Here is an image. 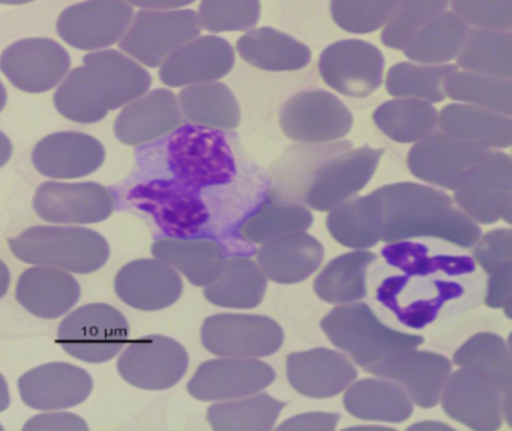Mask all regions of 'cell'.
Masks as SVG:
<instances>
[{
	"instance_id": "obj_1",
	"label": "cell",
	"mask_w": 512,
	"mask_h": 431,
	"mask_svg": "<svg viewBox=\"0 0 512 431\" xmlns=\"http://www.w3.org/2000/svg\"><path fill=\"white\" fill-rule=\"evenodd\" d=\"M383 151L352 143L293 146L272 170V197L325 212L359 193L373 178Z\"/></svg>"
},
{
	"instance_id": "obj_2",
	"label": "cell",
	"mask_w": 512,
	"mask_h": 431,
	"mask_svg": "<svg viewBox=\"0 0 512 431\" xmlns=\"http://www.w3.org/2000/svg\"><path fill=\"white\" fill-rule=\"evenodd\" d=\"M371 197L379 211L380 241L388 244L434 238L472 248L481 238L478 224L455 208L448 194L436 188L403 182L377 188Z\"/></svg>"
},
{
	"instance_id": "obj_3",
	"label": "cell",
	"mask_w": 512,
	"mask_h": 431,
	"mask_svg": "<svg viewBox=\"0 0 512 431\" xmlns=\"http://www.w3.org/2000/svg\"><path fill=\"white\" fill-rule=\"evenodd\" d=\"M151 83L148 71L128 56L113 50L92 53L68 74L56 92L55 106L70 121L95 124L145 95Z\"/></svg>"
},
{
	"instance_id": "obj_4",
	"label": "cell",
	"mask_w": 512,
	"mask_h": 431,
	"mask_svg": "<svg viewBox=\"0 0 512 431\" xmlns=\"http://www.w3.org/2000/svg\"><path fill=\"white\" fill-rule=\"evenodd\" d=\"M146 173L169 178L194 191L227 184L236 173L229 140L221 131L181 125L169 136L137 152Z\"/></svg>"
},
{
	"instance_id": "obj_5",
	"label": "cell",
	"mask_w": 512,
	"mask_h": 431,
	"mask_svg": "<svg viewBox=\"0 0 512 431\" xmlns=\"http://www.w3.org/2000/svg\"><path fill=\"white\" fill-rule=\"evenodd\" d=\"M17 259L76 274H91L106 265L110 247L106 238L83 227L35 226L8 241Z\"/></svg>"
},
{
	"instance_id": "obj_6",
	"label": "cell",
	"mask_w": 512,
	"mask_h": 431,
	"mask_svg": "<svg viewBox=\"0 0 512 431\" xmlns=\"http://www.w3.org/2000/svg\"><path fill=\"white\" fill-rule=\"evenodd\" d=\"M323 332L338 349L352 356L359 367L367 370L383 356L401 349L421 346L419 335L395 331L383 325L374 311L362 302L341 305L323 317Z\"/></svg>"
},
{
	"instance_id": "obj_7",
	"label": "cell",
	"mask_w": 512,
	"mask_h": 431,
	"mask_svg": "<svg viewBox=\"0 0 512 431\" xmlns=\"http://www.w3.org/2000/svg\"><path fill=\"white\" fill-rule=\"evenodd\" d=\"M130 338V326L112 305L89 304L68 314L58 329V343L68 355L89 364L115 358Z\"/></svg>"
},
{
	"instance_id": "obj_8",
	"label": "cell",
	"mask_w": 512,
	"mask_h": 431,
	"mask_svg": "<svg viewBox=\"0 0 512 431\" xmlns=\"http://www.w3.org/2000/svg\"><path fill=\"white\" fill-rule=\"evenodd\" d=\"M127 202L149 215L172 238L196 235L209 221V211L199 191L169 178H152L133 185L127 191Z\"/></svg>"
},
{
	"instance_id": "obj_9",
	"label": "cell",
	"mask_w": 512,
	"mask_h": 431,
	"mask_svg": "<svg viewBox=\"0 0 512 431\" xmlns=\"http://www.w3.org/2000/svg\"><path fill=\"white\" fill-rule=\"evenodd\" d=\"M199 16L190 10H146L131 20L121 49L146 67L157 68L185 44L200 37Z\"/></svg>"
},
{
	"instance_id": "obj_10",
	"label": "cell",
	"mask_w": 512,
	"mask_h": 431,
	"mask_svg": "<svg viewBox=\"0 0 512 431\" xmlns=\"http://www.w3.org/2000/svg\"><path fill=\"white\" fill-rule=\"evenodd\" d=\"M454 202L475 223L511 221L512 163L509 155L490 151L455 188Z\"/></svg>"
},
{
	"instance_id": "obj_11",
	"label": "cell",
	"mask_w": 512,
	"mask_h": 431,
	"mask_svg": "<svg viewBox=\"0 0 512 431\" xmlns=\"http://www.w3.org/2000/svg\"><path fill=\"white\" fill-rule=\"evenodd\" d=\"M284 332L271 317L256 314H217L202 326V343L223 358H262L278 352Z\"/></svg>"
},
{
	"instance_id": "obj_12",
	"label": "cell",
	"mask_w": 512,
	"mask_h": 431,
	"mask_svg": "<svg viewBox=\"0 0 512 431\" xmlns=\"http://www.w3.org/2000/svg\"><path fill=\"white\" fill-rule=\"evenodd\" d=\"M283 133L293 142L317 145L343 139L353 127V116L343 101L326 91L295 95L280 115Z\"/></svg>"
},
{
	"instance_id": "obj_13",
	"label": "cell",
	"mask_w": 512,
	"mask_h": 431,
	"mask_svg": "<svg viewBox=\"0 0 512 431\" xmlns=\"http://www.w3.org/2000/svg\"><path fill=\"white\" fill-rule=\"evenodd\" d=\"M385 58L373 44L343 40L323 50L319 71L329 88L350 98H365L383 82Z\"/></svg>"
},
{
	"instance_id": "obj_14",
	"label": "cell",
	"mask_w": 512,
	"mask_h": 431,
	"mask_svg": "<svg viewBox=\"0 0 512 431\" xmlns=\"http://www.w3.org/2000/svg\"><path fill=\"white\" fill-rule=\"evenodd\" d=\"M187 368V350L164 335H149L131 341L118 361L122 379L148 391L172 388L185 376Z\"/></svg>"
},
{
	"instance_id": "obj_15",
	"label": "cell",
	"mask_w": 512,
	"mask_h": 431,
	"mask_svg": "<svg viewBox=\"0 0 512 431\" xmlns=\"http://www.w3.org/2000/svg\"><path fill=\"white\" fill-rule=\"evenodd\" d=\"M133 20L125 0H86L73 5L59 17L62 40L79 50H100L124 37Z\"/></svg>"
},
{
	"instance_id": "obj_16",
	"label": "cell",
	"mask_w": 512,
	"mask_h": 431,
	"mask_svg": "<svg viewBox=\"0 0 512 431\" xmlns=\"http://www.w3.org/2000/svg\"><path fill=\"white\" fill-rule=\"evenodd\" d=\"M451 370V361L445 356L413 347L389 353L365 371L400 383L413 403L430 409L439 403Z\"/></svg>"
},
{
	"instance_id": "obj_17",
	"label": "cell",
	"mask_w": 512,
	"mask_h": 431,
	"mask_svg": "<svg viewBox=\"0 0 512 431\" xmlns=\"http://www.w3.org/2000/svg\"><path fill=\"white\" fill-rule=\"evenodd\" d=\"M115 206L109 188L95 182H46L34 197L35 212L49 223H101L115 212Z\"/></svg>"
},
{
	"instance_id": "obj_18",
	"label": "cell",
	"mask_w": 512,
	"mask_h": 431,
	"mask_svg": "<svg viewBox=\"0 0 512 431\" xmlns=\"http://www.w3.org/2000/svg\"><path fill=\"white\" fill-rule=\"evenodd\" d=\"M67 50L52 40L32 38L14 43L0 56V70L20 91L40 94L56 88L70 70Z\"/></svg>"
},
{
	"instance_id": "obj_19",
	"label": "cell",
	"mask_w": 512,
	"mask_h": 431,
	"mask_svg": "<svg viewBox=\"0 0 512 431\" xmlns=\"http://www.w3.org/2000/svg\"><path fill=\"white\" fill-rule=\"evenodd\" d=\"M488 151L448 134L431 133L410 149L407 166L421 181L454 191Z\"/></svg>"
},
{
	"instance_id": "obj_20",
	"label": "cell",
	"mask_w": 512,
	"mask_h": 431,
	"mask_svg": "<svg viewBox=\"0 0 512 431\" xmlns=\"http://www.w3.org/2000/svg\"><path fill=\"white\" fill-rule=\"evenodd\" d=\"M274 380V368L257 359H214L197 368L188 392L200 401H226L257 394Z\"/></svg>"
},
{
	"instance_id": "obj_21",
	"label": "cell",
	"mask_w": 512,
	"mask_h": 431,
	"mask_svg": "<svg viewBox=\"0 0 512 431\" xmlns=\"http://www.w3.org/2000/svg\"><path fill=\"white\" fill-rule=\"evenodd\" d=\"M440 397L446 415L472 430L502 427V392L475 371L461 368L449 374Z\"/></svg>"
},
{
	"instance_id": "obj_22",
	"label": "cell",
	"mask_w": 512,
	"mask_h": 431,
	"mask_svg": "<svg viewBox=\"0 0 512 431\" xmlns=\"http://www.w3.org/2000/svg\"><path fill=\"white\" fill-rule=\"evenodd\" d=\"M92 388L91 374L67 362L40 365L19 379L23 403L38 410L70 409L88 400Z\"/></svg>"
},
{
	"instance_id": "obj_23",
	"label": "cell",
	"mask_w": 512,
	"mask_h": 431,
	"mask_svg": "<svg viewBox=\"0 0 512 431\" xmlns=\"http://www.w3.org/2000/svg\"><path fill=\"white\" fill-rule=\"evenodd\" d=\"M235 65V50L220 37H197L176 50L161 65L160 79L172 88L223 79Z\"/></svg>"
},
{
	"instance_id": "obj_24",
	"label": "cell",
	"mask_w": 512,
	"mask_h": 431,
	"mask_svg": "<svg viewBox=\"0 0 512 431\" xmlns=\"http://www.w3.org/2000/svg\"><path fill=\"white\" fill-rule=\"evenodd\" d=\"M116 295L142 311L170 307L181 298L184 283L175 268L155 259H140L125 265L116 275Z\"/></svg>"
},
{
	"instance_id": "obj_25",
	"label": "cell",
	"mask_w": 512,
	"mask_h": 431,
	"mask_svg": "<svg viewBox=\"0 0 512 431\" xmlns=\"http://www.w3.org/2000/svg\"><path fill=\"white\" fill-rule=\"evenodd\" d=\"M182 118L176 95L167 89H157L131 101L119 113L115 134L124 145H149L178 130Z\"/></svg>"
},
{
	"instance_id": "obj_26",
	"label": "cell",
	"mask_w": 512,
	"mask_h": 431,
	"mask_svg": "<svg viewBox=\"0 0 512 431\" xmlns=\"http://www.w3.org/2000/svg\"><path fill=\"white\" fill-rule=\"evenodd\" d=\"M106 158L95 137L65 131L46 137L35 146L32 161L41 175L52 179H77L92 175Z\"/></svg>"
},
{
	"instance_id": "obj_27",
	"label": "cell",
	"mask_w": 512,
	"mask_h": 431,
	"mask_svg": "<svg viewBox=\"0 0 512 431\" xmlns=\"http://www.w3.org/2000/svg\"><path fill=\"white\" fill-rule=\"evenodd\" d=\"M287 377L299 394L331 398L349 388L358 371L343 353L320 347L287 356Z\"/></svg>"
},
{
	"instance_id": "obj_28",
	"label": "cell",
	"mask_w": 512,
	"mask_h": 431,
	"mask_svg": "<svg viewBox=\"0 0 512 431\" xmlns=\"http://www.w3.org/2000/svg\"><path fill=\"white\" fill-rule=\"evenodd\" d=\"M256 256L266 278L278 284H295L320 268L325 251L314 236L295 232L265 242Z\"/></svg>"
},
{
	"instance_id": "obj_29",
	"label": "cell",
	"mask_w": 512,
	"mask_h": 431,
	"mask_svg": "<svg viewBox=\"0 0 512 431\" xmlns=\"http://www.w3.org/2000/svg\"><path fill=\"white\" fill-rule=\"evenodd\" d=\"M16 296L20 305L34 316L58 319L79 302L80 286L64 269L41 265L23 272Z\"/></svg>"
},
{
	"instance_id": "obj_30",
	"label": "cell",
	"mask_w": 512,
	"mask_h": 431,
	"mask_svg": "<svg viewBox=\"0 0 512 431\" xmlns=\"http://www.w3.org/2000/svg\"><path fill=\"white\" fill-rule=\"evenodd\" d=\"M440 133L485 149L512 145L511 116L469 104H449L437 115Z\"/></svg>"
},
{
	"instance_id": "obj_31",
	"label": "cell",
	"mask_w": 512,
	"mask_h": 431,
	"mask_svg": "<svg viewBox=\"0 0 512 431\" xmlns=\"http://www.w3.org/2000/svg\"><path fill=\"white\" fill-rule=\"evenodd\" d=\"M152 256L178 269L199 287L217 280L226 262L223 245L209 239H160L152 245Z\"/></svg>"
},
{
	"instance_id": "obj_32",
	"label": "cell",
	"mask_w": 512,
	"mask_h": 431,
	"mask_svg": "<svg viewBox=\"0 0 512 431\" xmlns=\"http://www.w3.org/2000/svg\"><path fill=\"white\" fill-rule=\"evenodd\" d=\"M344 409L365 421L398 424L412 416L413 404L406 389L395 382L362 379L347 388Z\"/></svg>"
},
{
	"instance_id": "obj_33",
	"label": "cell",
	"mask_w": 512,
	"mask_h": 431,
	"mask_svg": "<svg viewBox=\"0 0 512 431\" xmlns=\"http://www.w3.org/2000/svg\"><path fill=\"white\" fill-rule=\"evenodd\" d=\"M236 49L247 64L272 73L302 70L311 62V50L305 44L272 28L248 31Z\"/></svg>"
},
{
	"instance_id": "obj_34",
	"label": "cell",
	"mask_w": 512,
	"mask_h": 431,
	"mask_svg": "<svg viewBox=\"0 0 512 431\" xmlns=\"http://www.w3.org/2000/svg\"><path fill=\"white\" fill-rule=\"evenodd\" d=\"M268 278L259 263L247 257H230L217 280L208 284L205 296L211 304L224 308H256L262 304Z\"/></svg>"
},
{
	"instance_id": "obj_35",
	"label": "cell",
	"mask_w": 512,
	"mask_h": 431,
	"mask_svg": "<svg viewBox=\"0 0 512 431\" xmlns=\"http://www.w3.org/2000/svg\"><path fill=\"white\" fill-rule=\"evenodd\" d=\"M178 101L182 116L197 127L232 131L241 121L238 100L223 83L187 86Z\"/></svg>"
},
{
	"instance_id": "obj_36",
	"label": "cell",
	"mask_w": 512,
	"mask_h": 431,
	"mask_svg": "<svg viewBox=\"0 0 512 431\" xmlns=\"http://www.w3.org/2000/svg\"><path fill=\"white\" fill-rule=\"evenodd\" d=\"M469 34V26L452 11H443L422 26L401 52L416 64L445 65L457 59Z\"/></svg>"
},
{
	"instance_id": "obj_37",
	"label": "cell",
	"mask_w": 512,
	"mask_h": 431,
	"mask_svg": "<svg viewBox=\"0 0 512 431\" xmlns=\"http://www.w3.org/2000/svg\"><path fill=\"white\" fill-rule=\"evenodd\" d=\"M473 256L488 274L485 304L503 308L511 316L512 302V232L496 229L481 236L473 245Z\"/></svg>"
},
{
	"instance_id": "obj_38",
	"label": "cell",
	"mask_w": 512,
	"mask_h": 431,
	"mask_svg": "<svg viewBox=\"0 0 512 431\" xmlns=\"http://www.w3.org/2000/svg\"><path fill=\"white\" fill-rule=\"evenodd\" d=\"M377 256L359 250L331 260L314 281V292L328 304H349L367 295V271Z\"/></svg>"
},
{
	"instance_id": "obj_39",
	"label": "cell",
	"mask_w": 512,
	"mask_h": 431,
	"mask_svg": "<svg viewBox=\"0 0 512 431\" xmlns=\"http://www.w3.org/2000/svg\"><path fill=\"white\" fill-rule=\"evenodd\" d=\"M326 226L338 244L353 250L374 247L382 235L379 211L371 194L344 200L329 209Z\"/></svg>"
},
{
	"instance_id": "obj_40",
	"label": "cell",
	"mask_w": 512,
	"mask_h": 431,
	"mask_svg": "<svg viewBox=\"0 0 512 431\" xmlns=\"http://www.w3.org/2000/svg\"><path fill=\"white\" fill-rule=\"evenodd\" d=\"M458 67L470 73L511 79L512 37L509 31L469 29L463 49L457 56Z\"/></svg>"
},
{
	"instance_id": "obj_41",
	"label": "cell",
	"mask_w": 512,
	"mask_h": 431,
	"mask_svg": "<svg viewBox=\"0 0 512 431\" xmlns=\"http://www.w3.org/2000/svg\"><path fill=\"white\" fill-rule=\"evenodd\" d=\"M373 121L394 142L416 143L434 133L437 112L427 101L397 98L377 107Z\"/></svg>"
},
{
	"instance_id": "obj_42",
	"label": "cell",
	"mask_w": 512,
	"mask_h": 431,
	"mask_svg": "<svg viewBox=\"0 0 512 431\" xmlns=\"http://www.w3.org/2000/svg\"><path fill=\"white\" fill-rule=\"evenodd\" d=\"M283 407V401L257 392L248 397L212 404L206 418L214 430H272Z\"/></svg>"
},
{
	"instance_id": "obj_43",
	"label": "cell",
	"mask_w": 512,
	"mask_h": 431,
	"mask_svg": "<svg viewBox=\"0 0 512 431\" xmlns=\"http://www.w3.org/2000/svg\"><path fill=\"white\" fill-rule=\"evenodd\" d=\"M454 364L487 377L502 394L511 391V353L499 335L490 332L473 335L455 353Z\"/></svg>"
},
{
	"instance_id": "obj_44",
	"label": "cell",
	"mask_w": 512,
	"mask_h": 431,
	"mask_svg": "<svg viewBox=\"0 0 512 431\" xmlns=\"http://www.w3.org/2000/svg\"><path fill=\"white\" fill-rule=\"evenodd\" d=\"M443 91L451 100L493 110L500 115L511 116V79L484 76V74L457 71L449 74L443 83Z\"/></svg>"
},
{
	"instance_id": "obj_45",
	"label": "cell",
	"mask_w": 512,
	"mask_h": 431,
	"mask_svg": "<svg viewBox=\"0 0 512 431\" xmlns=\"http://www.w3.org/2000/svg\"><path fill=\"white\" fill-rule=\"evenodd\" d=\"M313 224V214L305 206L275 200L260 206L239 229L244 241L265 244L289 233L304 232Z\"/></svg>"
},
{
	"instance_id": "obj_46",
	"label": "cell",
	"mask_w": 512,
	"mask_h": 431,
	"mask_svg": "<svg viewBox=\"0 0 512 431\" xmlns=\"http://www.w3.org/2000/svg\"><path fill=\"white\" fill-rule=\"evenodd\" d=\"M457 68L454 65H422L401 62L386 74L385 86L388 94L397 98L440 103L445 100L443 83Z\"/></svg>"
},
{
	"instance_id": "obj_47",
	"label": "cell",
	"mask_w": 512,
	"mask_h": 431,
	"mask_svg": "<svg viewBox=\"0 0 512 431\" xmlns=\"http://www.w3.org/2000/svg\"><path fill=\"white\" fill-rule=\"evenodd\" d=\"M448 5L449 0H398L394 13L383 26V44L401 52L410 38L422 26L446 11Z\"/></svg>"
},
{
	"instance_id": "obj_48",
	"label": "cell",
	"mask_w": 512,
	"mask_h": 431,
	"mask_svg": "<svg viewBox=\"0 0 512 431\" xmlns=\"http://www.w3.org/2000/svg\"><path fill=\"white\" fill-rule=\"evenodd\" d=\"M383 256L391 265L403 269L410 275H425L436 271L466 274L473 271V262L469 257H430L427 248L415 242H391V245L383 250Z\"/></svg>"
},
{
	"instance_id": "obj_49",
	"label": "cell",
	"mask_w": 512,
	"mask_h": 431,
	"mask_svg": "<svg viewBox=\"0 0 512 431\" xmlns=\"http://www.w3.org/2000/svg\"><path fill=\"white\" fill-rule=\"evenodd\" d=\"M398 0H331L329 11L338 28L349 34H373L386 25Z\"/></svg>"
},
{
	"instance_id": "obj_50",
	"label": "cell",
	"mask_w": 512,
	"mask_h": 431,
	"mask_svg": "<svg viewBox=\"0 0 512 431\" xmlns=\"http://www.w3.org/2000/svg\"><path fill=\"white\" fill-rule=\"evenodd\" d=\"M260 13V0H202L197 16L203 29L220 34L250 31L259 23Z\"/></svg>"
},
{
	"instance_id": "obj_51",
	"label": "cell",
	"mask_w": 512,
	"mask_h": 431,
	"mask_svg": "<svg viewBox=\"0 0 512 431\" xmlns=\"http://www.w3.org/2000/svg\"><path fill=\"white\" fill-rule=\"evenodd\" d=\"M449 5L467 26L511 31L512 0H449Z\"/></svg>"
},
{
	"instance_id": "obj_52",
	"label": "cell",
	"mask_w": 512,
	"mask_h": 431,
	"mask_svg": "<svg viewBox=\"0 0 512 431\" xmlns=\"http://www.w3.org/2000/svg\"><path fill=\"white\" fill-rule=\"evenodd\" d=\"M25 430H88V424L85 419L74 413H46V415L35 416L28 424H25Z\"/></svg>"
},
{
	"instance_id": "obj_53",
	"label": "cell",
	"mask_w": 512,
	"mask_h": 431,
	"mask_svg": "<svg viewBox=\"0 0 512 431\" xmlns=\"http://www.w3.org/2000/svg\"><path fill=\"white\" fill-rule=\"evenodd\" d=\"M340 421L338 413H302L287 419L278 430H334Z\"/></svg>"
},
{
	"instance_id": "obj_54",
	"label": "cell",
	"mask_w": 512,
	"mask_h": 431,
	"mask_svg": "<svg viewBox=\"0 0 512 431\" xmlns=\"http://www.w3.org/2000/svg\"><path fill=\"white\" fill-rule=\"evenodd\" d=\"M127 2L145 10H179L193 4L194 0H127Z\"/></svg>"
},
{
	"instance_id": "obj_55",
	"label": "cell",
	"mask_w": 512,
	"mask_h": 431,
	"mask_svg": "<svg viewBox=\"0 0 512 431\" xmlns=\"http://www.w3.org/2000/svg\"><path fill=\"white\" fill-rule=\"evenodd\" d=\"M11 154H13V145H11V140L8 139L2 131H0V169L8 163V160L11 158Z\"/></svg>"
},
{
	"instance_id": "obj_56",
	"label": "cell",
	"mask_w": 512,
	"mask_h": 431,
	"mask_svg": "<svg viewBox=\"0 0 512 431\" xmlns=\"http://www.w3.org/2000/svg\"><path fill=\"white\" fill-rule=\"evenodd\" d=\"M10 284V269H8L7 265L0 260V298H4V296L7 295L8 289H10Z\"/></svg>"
},
{
	"instance_id": "obj_57",
	"label": "cell",
	"mask_w": 512,
	"mask_h": 431,
	"mask_svg": "<svg viewBox=\"0 0 512 431\" xmlns=\"http://www.w3.org/2000/svg\"><path fill=\"white\" fill-rule=\"evenodd\" d=\"M10 389H8L7 380L0 374V412H4L10 407Z\"/></svg>"
},
{
	"instance_id": "obj_58",
	"label": "cell",
	"mask_w": 512,
	"mask_h": 431,
	"mask_svg": "<svg viewBox=\"0 0 512 431\" xmlns=\"http://www.w3.org/2000/svg\"><path fill=\"white\" fill-rule=\"evenodd\" d=\"M409 430H452V427L436 421H422L409 427Z\"/></svg>"
},
{
	"instance_id": "obj_59",
	"label": "cell",
	"mask_w": 512,
	"mask_h": 431,
	"mask_svg": "<svg viewBox=\"0 0 512 431\" xmlns=\"http://www.w3.org/2000/svg\"><path fill=\"white\" fill-rule=\"evenodd\" d=\"M5 103H7V91H5L4 85L0 83V112L4 110Z\"/></svg>"
},
{
	"instance_id": "obj_60",
	"label": "cell",
	"mask_w": 512,
	"mask_h": 431,
	"mask_svg": "<svg viewBox=\"0 0 512 431\" xmlns=\"http://www.w3.org/2000/svg\"><path fill=\"white\" fill-rule=\"evenodd\" d=\"M29 2H34V0H0V4L5 5H23L29 4Z\"/></svg>"
},
{
	"instance_id": "obj_61",
	"label": "cell",
	"mask_w": 512,
	"mask_h": 431,
	"mask_svg": "<svg viewBox=\"0 0 512 431\" xmlns=\"http://www.w3.org/2000/svg\"><path fill=\"white\" fill-rule=\"evenodd\" d=\"M350 430H389V428H385V427H370V425H368V427H352V428H350Z\"/></svg>"
},
{
	"instance_id": "obj_62",
	"label": "cell",
	"mask_w": 512,
	"mask_h": 431,
	"mask_svg": "<svg viewBox=\"0 0 512 431\" xmlns=\"http://www.w3.org/2000/svg\"><path fill=\"white\" fill-rule=\"evenodd\" d=\"M2 428H4V427H2V425H0V430H2Z\"/></svg>"
}]
</instances>
